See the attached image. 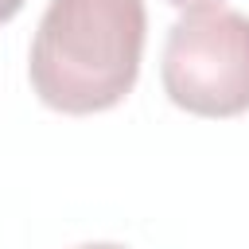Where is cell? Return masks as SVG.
Masks as SVG:
<instances>
[{
	"label": "cell",
	"mask_w": 249,
	"mask_h": 249,
	"mask_svg": "<svg viewBox=\"0 0 249 249\" xmlns=\"http://www.w3.org/2000/svg\"><path fill=\"white\" fill-rule=\"evenodd\" d=\"M144 31V0H51L31 39V89L70 117L113 109L136 86Z\"/></svg>",
	"instance_id": "6da1fadb"
},
{
	"label": "cell",
	"mask_w": 249,
	"mask_h": 249,
	"mask_svg": "<svg viewBox=\"0 0 249 249\" xmlns=\"http://www.w3.org/2000/svg\"><path fill=\"white\" fill-rule=\"evenodd\" d=\"M163 93L195 117H237L249 109V16L195 8L163 43Z\"/></svg>",
	"instance_id": "7a4b0ae2"
},
{
	"label": "cell",
	"mask_w": 249,
	"mask_h": 249,
	"mask_svg": "<svg viewBox=\"0 0 249 249\" xmlns=\"http://www.w3.org/2000/svg\"><path fill=\"white\" fill-rule=\"evenodd\" d=\"M167 4H175V8H187V12H195V8H210L214 0H167Z\"/></svg>",
	"instance_id": "3957f363"
},
{
	"label": "cell",
	"mask_w": 249,
	"mask_h": 249,
	"mask_svg": "<svg viewBox=\"0 0 249 249\" xmlns=\"http://www.w3.org/2000/svg\"><path fill=\"white\" fill-rule=\"evenodd\" d=\"M78 249H124V245H117V241H89V245H78Z\"/></svg>",
	"instance_id": "277c9868"
}]
</instances>
